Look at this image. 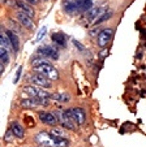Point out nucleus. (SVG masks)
Here are the masks:
<instances>
[{
    "mask_svg": "<svg viewBox=\"0 0 146 147\" xmlns=\"http://www.w3.org/2000/svg\"><path fill=\"white\" fill-rule=\"evenodd\" d=\"M35 141L43 147H68L69 141L64 137L55 136L47 131H39L35 136Z\"/></svg>",
    "mask_w": 146,
    "mask_h": 147,
    "instance_id": "obj_1",
    "label": "nucleus"
},
{
    "mask_svg": "<svg viewBox=\"0 0 146 147\" xmlns=\"http://www.w3.org/2000/svg\"><path fill=\"white\" fill-rule=\"evenodd\" d=\"M67 115L68 117L72 120L73 122H76L77 125H84L85 124V120H86V113L82 108H69V109H65Z\"/></svg>",
    "mask_w": 146,
    "mask_h": 147,
    "instance_id": "obj_2",
    "label": "nucleus"
},
{
    "mask_svg": "<svg viewBox=\"0 0 146 147\" xmlns=\"http://www.w3.org/2000/svg\"><path fill=\"white\" fill-rule=\"evenodd\" d=\"M34 70H37L38 73H42L43 76L48 77L50 80H58L59 78V73L50 63H44L42 65H38V67L34 68Z\"/></svg>",
    "mask_w": 146,
    "mask_h": 147,
    "instance_id": "obj_3",
    "label": "nucleus"
},
{
    "mask_svg": "<svg viewBox=\"0 0 146 147\" xmlns=\"http://www.w3.org/2000/svg\"><path fill=\"white\" fill-rule=\"evenodd\" d=\"M22 91L25 92V94H28L29 96L31 98H51V94L50 92L44 91L42 87L39 86H35V85H30V86H25L24 89H22Z\"/></svg>",
    "mask_w": 146,
    "mask_h": 147,
    "instance_id": "obj_4",
    "label": "nucleus"
},
{
    "mask_svg": "<svg viewBox=\"0 0 146 147\" xmlns=\"http://www.w3.org/2000/svg\"><path fill=\"white\" fill-rule=\"evenodd\" d=\"M31 85H35V86L39 87H44V89H50L51 87V81L48 77L43 76L42 73H37V74H33L30 78H29Z\"/></svg>",
    "mask_w": 146,
    "mask_h": 147,
    "instance_id": "obj_5",
    "label": "nucleus"
},
{
    "mask_svg": "<svg viewBox=\"0 0 146 147\" xmlns=\"http://www.w3.org/2000/svg\"><path fill=\"white\" fill-rule=\"evenodd\" d=\"M21 106L25 108H34L38 106H48V99L47 98H29V99L21 100Z\"/></svg>",
    "mask_w": 146,
    "mask_h": 147,
    "instance_id": "obj_6",
    "label": "nucleus"
},
{
    "mask_svg": "<svg viewBox=\"0 0 146 147\" xmlns=\"http://www.w3.org/2000/svg\"><path fill=\"white\" fill-rule=\"evenodd\" d=\"M16 17L17 20H18V22L21 24L22 26H25L28 30H34V28H35V25H34L33 20H31V17L29 16V14L24 13V12H17L16 13Z\"/></svg>",
    "mask_w": 146,
    "mask_h": 147,
    "instance_id": "obj_7",
    "label": "nucleus"
},
{
    "mask_svg": "<svg viewBox=\"0 0 146 147\" xmlns=\"http://www.w3.org/2000/svg\"><path fill=\"white\" fill-rule=\"evenodd\" d=\"M37 53H38L39 56L54 59V60L59 59V52L55 50V48L51 47V46H43V47H39L38 50H37Z\"/></svg>",
    "mask_w": 146,
    "mask_h": 147,
    "instance_id": "obj_8",
    "label": "nucleus"
},
{
    "mask_svg": "<svg viewBox=\"0 0 146 147\" xmlns=\"http://www.w3.org/2000/svg\"><path fill=\"white\" fill-rule=\"evenodd\" d=\"M112 35H113L112 29H103L99 33V35H98V46L99 47H106L111 42Z\"/></svg>",
    "mask_w": 146,
    "mask_h": 147,
    "instance_id": "obj_9",
    "label": "nucleus"
},
{
    "mask_svg": "<svg viewBox=\"0 0 146 147\" xmlns=\"http://www.w3.org/2000/svg\"><path fill=\"white\" fill-rule=\"evenodd\" d=\"M55 115H56V117H58L59 122L63 125V128H67V129H69V130H75L76 129L75 122L69 119L65 112H58V113H55Z\"/></svg>",
    "mask_w": 146,
    "mask_h": 147,
    "instance_id": "obj_10",
    "label": "nucleus"
},
{
    "mask_svg": "<svg viewBox=\"0 0 146 147\" xmlns=\"http://www.w3.org/2000/svg\"><path fill=\"white\" fill-rule=\"evenodd\" d=\"M38 115H39V120L47 125H56L59 122L55 113H51V112H39Z\"/></svg>",
    "mask_w": 146,
    "mask_h": 147,
    "instance_id": "obj_11",
    "label": "nucleus"
},
{
    "mask_svg": "<svg viewBox=\"0 0 146 147\" xmlns=\"http://www.w3.org/2000/svg\"><path fill=\"white\" fill-rule=\"evenodd\" d=\"M14 7H16L18 11H21V12H24V13L29 14L30 17H34V14H35L34 9L30 7V4L25 3L24 0H14Z\"/></svg>",
    "mask_w": 146,
    "mask_h": 147,
    "instance_id": "obj_12",
    "label": "nucleus"
},
{
    "mask_svg": "<svg viewBox=\"0 0 146 147\" xmlns=\"http://www.w3.org/2000/svg\"><path fill=\"white\" fill-rule=\"evenodd\" d=\"M5 34H7V36L9 38V40H11V43H12V46H13V51H18L20 50V38L17 36V34L16 33H13L12 30H5Z\"/></svg>",
    "mask_w": 146,
    "mask_h": 147,
    "instance_id": "obj_13",
    "label": "nucleus"
},
{
    "mask_svg": "<svg viewBox=\"0 0 146 147\" xmlns=\"http://www.w3.org/2000/svg\"><path fill=\"white\" fill-rule=\"evenodd\" d=\"M76 3L81 12H88L93 8V0H76Z\"/></svg>",
    "mask_w": 146,
    "mask_h": 147,
    "instance_id": "obj_14",
    "label": "nucleus"
},
{
    "mask_svg": "<svg viewBox=\"0 0 146 147\" xmlns=\"http://www.w3.org/2000/svg\"><path fill=\"white\" fill-rule=\"evenodd\" d=\"M11 130H12V133H13V136H16L17 138H24V137H25V131H24L22 126L18 122H12Z\"/></svg>",
    "mask_w": 146,
    "mask_h": 147,
    "instance_id": "obj_15",
    "label": "nucleus"
},
{
    "mask_svg": "<svg viewBox=\"0 0 146 147\" xmlns=\"http://www.w3.org/2000/svg\"><path fill=\"white\" fill-rule=\"evenodd\" d=\"M51 39L55 42L56 45L61 46V47H65L67 46V38L63 33H54L52 35H51Z\"/></svg>",
    "mask_w": 146,
    "mask_h": 147,
    "instance_id": "obj_16",
    "label": "nucleus"
},
{
    "mask_svg": "<svg viewBox=\"0 0 146 147\" xmlns=\"http://www.w3.org/2000/svg\"><path fill=\"white\" fill-rule=\"evenodd\" d=\"M64 11L67 13H73V12H78V7L76 0H67L64 3Z\"/></svg>",
    "mask_w": 146,
    "mask_h": 147,
    "instance_id": "obj_17",
    "label": "nucleus"
},
{
    "mask_svg": "<svg viewBox=\"0 0 146 147\" xmlns=\"http://www.w3.org/2000/svg\"><path fill=\"white\" fill-rule=\"evenodd\" d=\"M102 13H103V8H91L90 11H88V17L89 20L95 22V18H98Z\"/></svg>",
    "mask_w": 146,
    "mask_h": 147,
    "instance_id": "obj_18",
    "label": "nucleus"
},
{
    "mask_svg": "<svg viewBox=\"0 0 146 147\" xmlns=\"http://www.w3.org/2000/svg\"><path fill=\"white\" fill-rule=\"evenodd\" d=\"M0 59H1V63H3V65H1V72L4 70V65H7L9 63V52L8 50H5V48H0Z\"/></svg>",
    "mask_w": 146,
    "mask_h": 147,
    "instance_id": "obj_19",
    "label": "nucleus"
},
{
    "mask_svg": "<svg viewBox=\"0 0 146 147\" xmlns=\"http://www.w3.org/2000/svg\"><path fill=\"white\" fill-rule=\"evenodd\" d=\"M0 40H1V47H3V48H5V50H8V51H12V50H13V46H12L11 40H9V38L7 36L5 33L1 35Z\"/></svg>",
    "mask_w": 146,
    "mask_h": 147,
    "instance_id": "obj_20",
    "label": "nucleus"
},
{
    "mask_svg": "<svg viewBox=\"0 0 146 147\" xmlns=\"http://www.w3.org/2000/svg\"><path fill=\"white\" fill-rule=\"evenodd\" d=\"M51 99L54 100H58V102H69V95L68 94H64V92H58V94H51Z\"/></svg>",
    "mask_w": 146,
    "mask_h": 147,
    "instance_id": "obj_21",
    "label": "nucleus"
},
{
    "mask_svg": "<svg viewBox=\"0 0 146 147\" xmlns=\"http://www.w3.org/2000/svg\"><path fill=\"white\" fill-rule=\"evenodd\" d=\"M111 16H112V12H110V11H108V12H107V13H103V14H102V16H101V17H99V18L96 20L95 22H94V25H99V24H102V22H103V21H107V20H108V18H110V17H111Z\"/></svg>",
    "mask_w": 146,
    "mask_h": 147,
    "instance_id": "obj_22",
    "label": "nucleus"
},
{
    "mask_svg": "<svg viewBox=\"0 0 146 147\" xmlns=\"http://www.w3.org/2000/svg\"><path fill=\"white\" fill-rule=\"evenodd\" d=\"M44 63H48V61H47L46 59H43V57L41 56V57H35V59H33V61H31V65H33V68H35V67H38V65L44 64Z\"/></svg>",
    "mask_w": 146,
    "mask_h": 147,
    "instance_id": "obj_23",
    "label": "nucleus"
},
{
    "mask_svg": "<svg viewBox=\"0 0 146 147\" xmlns=\"http://www.w3.org/2000/svg\"><path fill=\"white\" fill-rule=\"evenodd\" d=\"M46 33H47V28L46 26H43V28L39 30V33H38V35H37V42H41L42 40V38H43L44 35H46Z\"/></svg>",
    "mask_w": 146,
    "mask_h": 147,
    "instance_id": "obj_24",
    "label": "nucleus"
},
{
    "mask_svg": "<svg viewBox=\"0 0 146 147\" xmlns=\"http://www.w3.org/2000/svg\"><path fill=\"white\" fill-rule=\"evenodd\" d=\"M51 133L55 134V136H59V137H64V138L67 137V133L63 130V129H52V130H51Z\"/></svg>",
    "mask_w": 146,
    "mask_h": 147,
    "instance_id": "obj_25",
    "label": "nucleus"
},
{
    "mask_svg": "<svg viewBox=\"0 0 146 147\" xmlns=\"http://www.w3.org/2000/svg\"><path fill=\"white\" fill-rule=\"evenodd\" d=\"M21 73H22V67H18V69H17V72H16V77H14V83H17V82H18V80H20V76H21Z\"/></svg>",
    "mask_w": 146,
    "mask_h": 147,
    "instance_id": "obj_26",
    "label": "nucleus"
},
{
    "mask_svg": "<svg viewBox=\"0 0 146 147\" xmlns=\"http://www.w3.org/2000/svg\"><path fill=\"white\" fill-rule=\"evenodd\" d=\"M72 42H73V45H75L76 47H77L80 51H85V47H84V46L81 45V43H80V42H78V40H75V39H73V40H72Z\"/></svg>",
    "mask_w": 146,
    "mask_h": 147,
    "instance_id": "obj_27",
    "label": "nucleus"
},
{
    "mask_svg": "<svg viewBox=\"0 0 146 147\" xmlns=\"http://www.w3.org/2000/svg\"><path fill=\"white\" fill-rule=\"evenodd\" d=\"M11 131H12V130H9V131H7V133H5V137H4V141H5V142H12Z\"/></svg>",
    "mask_w": 146,
    "mask_h": 147,
    "instance_id": "obj_28",
    "label": "nucleus"
},
{
    "mask_svg": "<svg viewBox=\"0 0 146 147\" xmlns=\"http://www.w3.org/2000/svg\"><path fill=\"white\" fill-rule=\"evenodd\" d=\"M25 3H28V4H30V5H35L37 3H38V0H24Z\"/></svg>",
    "mask_w": 146,
    "mask_h": 147,
    "instance_id": "obj_29",
    "label": "nucleus"
}]
</instances>
